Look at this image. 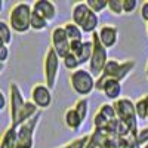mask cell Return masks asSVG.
I'll return each mask as SVG.
<instances>
[{
	"mask_svg": "<svg viewBox=\"0 0 148 148\" xmlns=\"http://www.w3.org/2000/svg\"><path fill=\"white\" fill-rule=\"evenodd\" d=\"M86 148H139L133 138H125L120 135L102 132V130H92L89 142Z\"/></svg>",
	"mask_w": 148,
	"mask_h": 148,
	"instance_id": "1",
	"label": "cell"
},
{
	"mask_svg": "<svg viewBox=\"0 0 148 148\" xmlns=\"http://www.w3.org/2000/svg\"><path fill=\"white\" fill-rule=\"evenodd\" d=\"M31 16L33 5H30L28 2H18L10 8L8 22L14 33L25 34L31 30Z\"/></svg>",
	"mask_w": 148,
	"mask_h": 148,
	"instance_id": "2",
	"label": "cell"
},
{
	"mask_svg": "<svg viewBox=\"0 0 148 148\" xmlns=\"http://www.w3.org/2000/svg\"><path fill=\"white\" fill-rule=\"evenodd\" d=\"M114 108H116V113H117V117L125 121L126 125L129 126V129L132 130V136L133 139L136 141L138 138V133H139V126H138V116H136V110H135V101L129 99V98H120L119 101L113 102Z\"/></svg>",
	"mask_w": 148,
	"mask_h": 148,
	"instance_id": "3",
	"label": "cell"
},
{
	"mask_svg": "<svg viewBox=\"0 0 148 148\" xmlns=\"http://www.w3.org/2000/svg\"><path fill=\"white\" fill-rule=\"evenodd\" d=\"M70 86L74 90V93H77L79 98L89 96L95 90L96 79L93 77V74L86 70V68H79L76 71L70 73Z\"/></svg>",
	"mask_w": 148,
	"mask_h": 148,
	"instance_id": "4",
	"label": "cell"
},
{
	"mask_svg": "<svg viewBox=\"0 0 148 148\" xmlns=\"http://www.w3.org/2000/svg\"><path fill=\"white\" fill-rule=\"evenodd\" d=\"M135 68H136V61L135 59L117 61V59L110 58V61L104 68V73L98 79H114L123 83L135 71Z\"/></svg>",
	"mask_w": 148,
	"mask_h": 148,
	"instance_id": "5",
	"label": "cell"
},
{
	"mask_svg": "<svg viewBox=\"0 0 148 148\" xmlns=\"http://www.w3.org/2000/svg\"><path fill=\"white\" fill-rule=\"evenodd\" d=\"M61 64H62V59L49 46L46 53H45V59H43V77H45V84L52 92L55 90L56 84H58Z\"/></svg>",
	"mask_w": 148,
	"mask_h": 148,
	"instance_id": "6",
	"label": "cell"
},
{
	"mask_svg": "<svg viewBox=\"0 0 148 148\" xmlns=\"http://www.w3.org/2000/svg\"><path fill=\"white\" fill-rule=\"evenodd\" d=\"M116 120H117V113H116V108H114L113 102H104L95 111L93 119H92V126L95 130L113 133Z\"/></svg>",
	"mask_w": 148,
	"mask_h": 148,
	"instance_id": "7",
	"label": "cell"
},
{
	"mask_svg": "<svg viewBox=\"0 0 148 148\" xmlns=\"http://www.w3.org/2000/svg\"><path fill=\"white\" fill-rule=\"evenodd\" d=\"M92 43H93V52H92V58L89 62V71L93 74V77L98 79L104 73V68L107 65V62L110 61L108 58V49L101 43L98 31L92 34Z\"/></svg>",
	"mask_w": 148,
	"mask_h": 148,
	"instance_id": "8",
	"label": "cell"
},
{
	"mask_svg": "<svg viewBox=\"0 0 148 148\" xmlns=\"http://www.w3.org/2000/svg\"><path fill=\"white\" fill-rule=\"evenodd\" d=\"M43 113L40 111L34 119L30 121L24 123L22 126L18 127V145L16 148H34V138H36V132L39 127L40 121H42Z\"/></svg>",
	"mask_w": 148,
	"mask_h": 148,
	"instance_id": "9",
	"label": "cell"
},
{
	"mask_svg": "<svg viewBox=\"0 0 148 148\" xmlns=\"http://www.w3.org/2000/svg\"><path fill=\"white\" fill-rule=\"evenodd\" d=\"M9 117H10V125H15L19 113L22 111L24 105H25L27 99L24 98V93L19 88V84L16 82H10L9 83Z\"/></svg>",
	"mask_w": 148,
	"mask_h": 148,
	"instance_id": "10",
	"label": "cell"
},
{
	"mask_svg": "<svg viewBox=\"0 0 148 148\" xmlns=\"http://www.w3.org/2000/svg\"><path fill=\"white\" fill-rule=\"evenodd\" d=\"M95 90L101 92L111 102H116L120 98H123L121 96L123 83H120L119 80H114V79H96Z\"/></svg>",
	"mask_w": 148,
	"mask_h": 148,
	"instance_id": "11",
	"label": "cell"
},
{
	"mask_svg": "<svg viewBox=\"0 0 148 148\" xmlns=\"http://www.w3.org/2000/svg\"><path fill=\"white\" fill-rule=\"evenodd\" d=\"M51 47L58 53V56L62 59L70 53L71 42L68 39V36L65 33L64 25H58L52 30L51 33Z\"/></svg>",
	"mask_w": 148,
	"mask_h": 148,
	"instance_id": "12",
	"label": "cell"
},
{
	"mask_svg": "<svg viewBox=\"0 0 148 148\" xmlns=\"http://www.w3.org/2000/svg\"><path fill=\"white\" fill-rule=\"evenodd\" d=\"M31 101L39 107V110H47L53 102V92L43 83H37L31 88L30 92Z\"/></svg>",
	"mask_w": 148,
	"mask_h": 148,
	"instance_id": "13",
	"label": "cell"
},
{
	"mask_svg": "<svg viewBox=\"0 0 148 148\" xmlns=\"http://www.w3.org/2000/svg\"><path fill=\"white\" fill-rule=\"evenodd\" d=\"M33 12L45 18L47 22H52L58 15V8L52 0H37L33 3Z\"/></svg>",
	"mask_w": 148,
	"mask_h": 148,
	"instance_id": "14",
	"label": "cell"
},
{
	"mask_svg": "<svg viewBox=\"0 0 148 148\" xmlns=\"http://www.w3.org/2000/svg\"><path fill=\"white\" fill-rule=\"evenodd\" d=\"M98 36H99L101 43L107 47L111 49L119 43V28L113 24H104L101 28L98 30Z\"/></svg>",
	"mask_w": 148,
	"mask_h": 148,
	"instance_id": "15",
	"label": "cell"
},
{
	"mask_svg": "<svg viewBox=\"0 0 148 148\" xmlns=\"http://www.w3.org/2000/svg\"><path fill=\"white\" fill-rule=\"evenodd\" d=\"M62 121H64V126L70 130H80V127L84 123V120L80 117V114L77 113V111L74 110V107H70L64 111Z\"/></svg>",
	"mask_w": 148,
	"mask_h": 148,
	"instance_id": "16",
	"label": "cell"
},
{
	"mask_svg": "<svg viewBox=\"0 0 148 148\" xmlns=\"http://www.w3.org/2000/svg\"><path fill=\"white\" fill-rule=\"evenodd\" d=\"M89 14H90V9H89L88 3L86 2H76L71 8V21L80 27L83 24V21L88 18Z\"/></svg>",
	"mask_w": 148,
	"mask_h": 148,
	"instance_id": "17",
	"label": "cell"
},
{
	"mask_svg": "<svg viewBox=\"0 0 148 148\" xmlns=\"http://www.w3.org/2000/svg\"><path fill=\"white\" fill-rule=\"evenodd\" d=\"M16 145H18V127L9 126L2 135L0 148H16Z\"/></svg>",
	"mask_w": 148,
	"mask_h": 148,
	"instance_id": "18",
	"label": "cell"
},
{
	"mask_svg": "<svg viewBox=\"0 0 148 148\" xmlns=\"http://www.w3.org/2000/svg\"><path fill=\"white\" fill-rule=\"evenodd\" d=\"M99 22H101V21H99V15L90 10V14L88 15V18L83 21V24L80 25V28L83 30L84 34H90V36H92L93 33H96L98 30L101 28Z\"/></svg>",
	"mask_w": 148,
	"mask_h": 148,
	"instance_id": "19",
	"label": "cell"
},
{
	"mask_svg": "<svg viewBox=\"0 0 148 148\" xmlns=\"http://www.w3.org/2000/svg\"><path fill=\"white\" fill-rule=\"evenodd\" d=\"M64 28H65V33L68 36L70 42H84L83 40V30L77 25V24H74L73 21L64 24Z\"/></svg>",
	"mask_w": 148,
	"mask_h": 148,
	"instance_id": "20",
	"label": "cell"
},
{
	"mask_svg": "<svg viewBox=\"0 0 148 148\" xmlns=\"http://www.w3.org/2000/svg\"><path fill=\"white\" fill-rule=\"evenodd\" d=\"M0 40L5 46H10L14 42V30L10 28L9 22L5 19H0Z\"/></svg>",
	"mask_w": 148,
	"mask_h": 148,
	"instance_id": "21",
	"label": "cell"
},
{
	"mask_svg": "<svg viewBox=\"0 0 148 148\" xmlns=\"http://www.w3.org/2000/svg\"><path fill=\"white\" fill-rule=\"evenodd\" d=\"M135 110H136V116L139 120L148 119V93H144L135 101Z\"/></svg>",
	"mask_w": 148,
	"mask_h": 148,
	"instance_id": "22",
	"label": "cell"
},
{
	"mask_svg": "<svg viewBox=\"0 0 148 148\" xmlns=\"http://www.w3.org/2000/svg\"><path fill=\"white\" fill-rule=\"evenodd\" d=\"M74 110L77 111V113L80 114V117L83 120L88 119L89 116V96H84V98H79V99L74 102Z\"/></svg>",
	"mask_w": 148,
	"mask_h": 148,
	"instance_id": "23",
	"label": "cell"
},
{
	"mask_svg": "<svg viewBox=\"0 0 148 148\" xmlns=\"http://www.w3.org/2000/svg\"><path fill=\"white\" fill-rule=\"evenodd\" d=\"M89 136H90V133H84L82 136L73 139L64 145H61V147H56V148H86V145L89 142Z\"/></svg>",
	"mask_w": 148,
	"mask_h": 148,
	"instance_id": "24",
	"label": "cell"
},
{
	"mask_svg": "<svg viewBox=\"0 0 148 148\" xmlns=\"http://www.w3.org/2000/svg\"><path fill=\"white\" fill-rule=\"evenodd\" d=\"M47 25H49V22L45 18H42L40 15H37L36 12H33V16H31V30L33 31L42 33V31H45L47 28Z\"/></svg>",
	"mask_w": 148,
	"mask_h": 148,
	"instance_id": "25",
	"label": "cell"
},
{
	"mask_svg": "<svg viewBox=\"0 0 148 148\" xmlns=\"http://www.w3.org/2000/svg\"><path fill=\"white\" fill-rule=\"evenodd\" d=\"M62 65L68 70V71H76V70H79V68H83L82 65H80V62H79V59H77V56L76 55H73L71 52L65 56V58H62Z\"/></svg>",
	"mask_w": 148,
	"mask_h": 148,
	"instance_id": "26",
	"label": "cell"
},
{
	"mask_svg": "<svg viewBox=\"0 0 148 148\" xmlns=\"http://www.w3.org/2000/svg\"><path fill=\"white\" fill-rule=\"evenodd\" d=\"M108 12L113 16H123V0H108Z\"/></svg>",
	"mask_w": 148,
	"mask_h": 148,
	"instance_id": "27",
	"label": "cell"
},
{
	"mask_svg": "<svg viewBox=\"0 0 148 148\" xmlns=\"http://www.w3.org/2000/svg\"><path fill=\"white\" fill-rule=\"evenodd\" d=\"M88 6L92 12L99 15L101 12H104L105 9H108V0H88Z\"/></svg>",
	"mask_w": 148,
	"mask_h": 148,
	"instance_id": "28",
	"label": "cell"
},
{
	"mask_svg": "<svg viewBox=\"0 0 148 148\" xmlns=\"http://www.w3.org/2000/svg\"><path fill=\"white\" fill-rule=\"evenodd\" d=\"M139 3L138 0H123V12L125 15H132L133 12H136V9H139Z\"/></svg>",
	"mask_w": 148,
	"mask_h": 148,
	"instance_id": "29",
	"label": "cell"
},
{
	"mask_svg": "<svg viewBox=\"0 0 148 148\" xmlns=\"http://www.w3.org/2000/svg\"><path fill=\"white\" fill-rule=\"evenodd\" d=\"M8 59H9V46H5L2 45L0 46V62H2V67H0V70H5L6 64H8Z\"/></svg>",
	"mask_w": 148,
	"mask_h": 148,
	"instance_id": "30",
	"label": "cell"
},
{
	"mask_svg": "<svg viewBox=\"0 0 148 148\" xmlns=\"http://www.w3.org/2000/svg\"><path fill=\"white\" fill-rule=\"evenodd\" d=\"M136 144L139 148H142L145 144H148V126L147 127H142L138 133V138H136Z\"/></svg>",
	"mask_w": 148,
	"mask_h": 148,
	"instance_id": "31",
	"label": "cell"
},
{
	"mask_svg": "<svg viewBox=\"0 0 148 148\" xmlns=\"http://www.w3.org/2000/svg\"><path fill=\"white\" fill-rule=\"evenodd\" d=\"M139 15H141L142 21L145 24H148V0L141 3V6H139Z\"/></svg>",
	"mask_w": 148,
	"mask_h": 148,
	"instance_id": "32",
	"label": "cell"
},
{
	"mask_svg": "<svg viewBox=\"0 0 148 148\" xmlns=\"http://www.w3.org/2000/svg\"><path fill=\"white\" fill-rule=\"evenodd\" d=\"M0 98H2V105H0V110H6L8 107H9V98H8V95L2 90V92H0Z\"/></svg>",
	"mask_w": 148,
	"mask_h": 148,
	"instance_id": "33",
	"label": "cell"
},
{
	"mask_svg": "<svg viewBox=\"0 0 148 148\" xmlns=\"http://www.w3.org/2000/svg\"><path fill=\"white\" fill-rule=\"evenodd\" d=\"M145 77L148 80V59H147V64H145Z\"/></svg>",
	"mask_w": 148,
	"mask_h": 148,
	"instance_id": "34",
	"label": "cell"
},
{
	"mask_svg": "<svg viewBox=\"0 0 148 148\" xmlns=\"http://www.w3.org/2000/svg\"><path fill=\"white\" fill-rule=\"evenodd\" d=\"M145 31H147V36H148V24H145Z\"/></svg>",
	"mask_w": 148,
	"mask_h": 148,
	"instance_id": "35",
	"label": "cell"
},
{
	"mask_svg": "<svg viewBox=\"0 0 148 148\" xmlns=\"http://www.w3.org/2000/svg\"><path fill=\"white\" fill-rule=\"evenodd\" d=\"M142 148H148V144H145V145H144V147H142Z\"/></svg>",
	"mask_w": 148,
	"mask_h": 148,
	"instance_id": "36",
	"label": "cell"
},
{
	"mask_svg": "<svg viewBox=\"0 0 148 148\" xmlns=\"http://www.w3.org/2000/svg\"><path fill=\"white\" fill-rule=\"evenodd\" d=\"M147 121H148V119H147Z\"/></svg>",
	"mask_w": 148,
	"mask_h": 148,
	"instance_id": "37",
	"label": "cell"
}]
</instances>
